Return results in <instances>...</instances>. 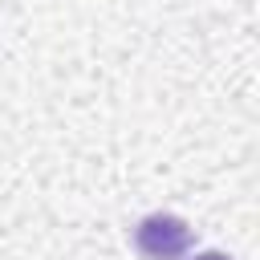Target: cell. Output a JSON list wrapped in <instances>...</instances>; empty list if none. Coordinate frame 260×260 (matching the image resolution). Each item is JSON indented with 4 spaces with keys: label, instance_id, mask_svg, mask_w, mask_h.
I'll list each match as a JSON object with an SVG mask.
<instances>
[{
    "label": "cell",
    "instance_id": "cell-1",
    "mask_svg": "<svg viewBox=\"0 0 260 260\" xmlns=\"http://www.w3.org/2000/svg\"><path fill=\"white\" fill-rule=\"evenodd\" d=\"M134 248H138L146 260H179V256L191 248V228H187L179 215L154 211V215H146V219L134 228Z\"/></svg>",
    "mask_w": 260,
    "mask_h": 260
},
{
    "label": "cell",
    "instance_id": "cell-2",
    "mask_svg": "<svg viewBox=\"0 0 260 260\" xmlns=\"http://www.w3.org/2000/svg\"><path fill=\"white\" fill-rule=\"evenodd\" d=\"M195 260H228V256H223V252H199Z\"/></svg>",
    "mask_w": 260,
    "mask_h": 260
}]
</instances>
